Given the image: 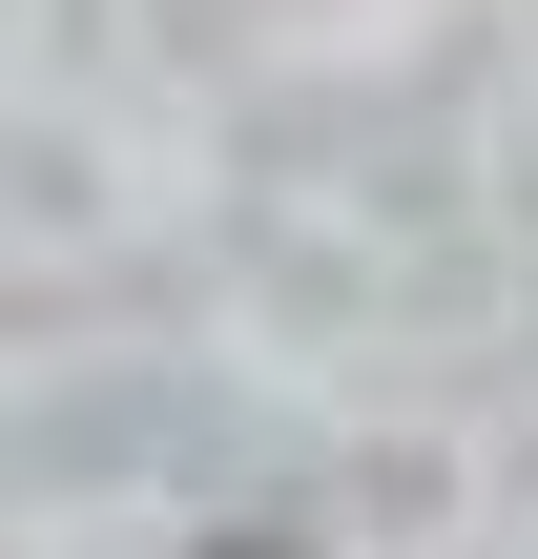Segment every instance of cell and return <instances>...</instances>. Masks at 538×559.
<instances>
[{
  "label": "cell",
  "mask_w": 538,
  "mask_h": 559,
  "mask_svg": "<svg viewBox=\"0 0 538 559\" xmlns=\"http://www.w3.org/2000/svg\"><path fill=\"white\" fill-rule=\"evenodd\" d=\"M228 559H311V539H228Z\"/></svg>",
  "instance_id": "1"
}]
</instances>
